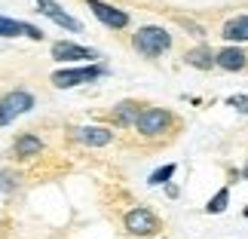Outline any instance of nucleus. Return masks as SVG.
Instances as JSON below:
<instances>
[{"instance_id":"5701e85b","label":"nucleus","mask_w":248,"mask_h":239,"mask_svg":"<svg viewBox=\"0 0 248 239\" xmlns=\"http://www.w3.org/2000/svg\"><path fill=\"white\" fill-rule=\"evenodd\" d=\"M242 215H245V218H248V206H245V212H242Z\"/></svg>"},{"instance_id":"dca6fc26","label":"nucleus","mask_w":248,"mask_h":239,"mask_svg":"<svg viewBox=\"0 0 248 239\" xmlns=\"http://www.w3.org/2000/svg\"><path fill=\"white\" fill-rule=\"evenodd\" d=\"M0 37H25V22L0 16Z\"/></svg>"},{"instance_id":"4468645a","label":"nucleus","mask_w":248,"mask_h":239,"mask_svg":"<svg viewBox=\"0 0 248 239\" xmlns=\"http://www.w3.org/2000/svg\"><path fill=\"white\" fill-rule=\"evenodd\" d=\"M221 37H224L227 43H248V13H245V16L230 18V22L224 25Z\"/></svg>"},{"instance_id":"412c9836","label":"nucleus","mask_w":248,"mask_h":239,"mask_svg":"<svg viewBox=\"0 0 248 239\" xmlns=\"http://www.w3.org/2000/svg\"><path fill=\"white\" fill-rule=\"evenodd\" d=\"M25 37H31V40H43V31H40V28H37V25H31V22H25Z\"/></svg>"},{"instance_id":"20e7f679","label":"nucleus","mask_w":248,"mask_h":239,"mask_svg":"<svg viewBox=\"0 0 248 239\" xmlns=\"http://www.w3.org/2000/svg\"><path fill=\"white\" fill-rule=\"evenodd\" d=\"M34 108V95L28 89H13L0 98V126H9L16 117H22Z\"/></svg>"},{"instance_id":"f257e3e1","label":"nucleus","mask_w":248,"mask_h":239,"mask_svg":"<svg viewBox=\"0 0 248 239\" xmlns=\"http://www.w3.org/2000/svg\"><path fill=\"white\" fill-rule=\"evenodd\" d=\"M132 46L144 55V59H156L171 49V34L163 25H141L135 34H132Z\"/></svg>"},{"instance_id":"0eeeda50","label":"nucleus","mask_w":248,"mask_h":239,"mask_svg":"<svg viewBox=\"0 0 248 239\" xmlns=\"http://www.w3.org/2000/svg\"><path fill=\"white\" fill-rule=\"evenodd\" d=\"M52 59L55 62H98L101 55L89 49V46L71 43V40H55L52 43Z\"/></svg>"},{"instance_id":"2eb2a0df","label":"nucleus","mask_w":248,"mask_h":239,"mask_svg":"<svg viewBox=\"0 0 248 239\" xmlns=\"http://www.w3.org/2000/svg\"><path fill=\"white\" fill-rule=\"evenodd\" d=\"M227 206H230V187H221L217 193L205 203V212L208 215H221V212H227Z\"/></svg>"},{"instance_id":"1a4fd4ad","label":"nucleus","mask_w":248,"mask_h":239,"mask_svg":"<svg viewBox=\"0 0 248 239\" xmlns=\"http://www.w3.org/2000/svg\"><path fill=\"white\" fill-rule=\"evenodd\" d=\"M215 68H221V71H245L248 68V52L242 49V46H224V49H217L215 52Z\"/></svg>"},{"instance_id":"4be33fe9","label":"nucleus","mask_w":248,"mask_h":239,"mask_svg":"<svg viewBox=\"0 0 248 239\" xmlns=\"http://www.w3.org/2000/svg\"><path fill=\"white\" fill-rule=\"evenodd\" d=\"M242 178H248V166H245V169H242Z\"/></svg>"},{"instance_id":"39448f33","label":"nucleus","mask_w":248,"mask_h":239,"mask_svg":"<svg viewBox=\"0 0 248 239\" xmlns=\"http://www.w3.org/2000/svg\"><path fill=\"white\" fill-rule=\"evenodd\" d=\"M86 6H89L92 16L98 18L104 28H110V31H123V28H129V22H132L126 9L113 6V3H104V0H86Z\"/></svg>"},{"instance_id":"9d476101","label":"nucleus","mask_w":248,"mask_h":239,"mask_svg":"<svg viewBox=\"0 0 248 239\" xmlns=\"http://www.w3.org/2000/svg\"><path fill=\"white\" fill-rule=\"evenodd\" d=\"M74 138L86 147H104L113 141V132L108 126H80V129H74Z\"/></svg>"},{"instance_id":"6ab92c4d","label":"nucleus","mask_w":248,"mask_h":239,"mask_svg":"<svg viewBox=\"0 0 248 239\" xmlns=\"http://www.w3.org/2000/svg\"><path fill=\"white\" fill-rule=\"evenodd\" d=\"M227 104H230V108H236L239 113H248V95H230V98H227Z\"/></svg>"},{"instance_id":"ddd939ff","label":"nucleus","mask_w":248,"mask_h":239,"mask_svg":"<svg viewBox=\"0 0 248 239\" xmlns=\"http://www.w3.org/2000/svg\"><path fill=\"white\" fill-rule=\"evenodd\" d=\"M141 108H144V104H138V101H132V98H126V101H120L117 108L110 111V120L117 123V126H135V120H138V113H141Z\"/></svg>"},{"instance_id":"f03ea898","label":"nucleus","mask_w":248,"mask_h":239,"mask_svg":"<svg viewBox=\"0 0 248 239\" xmlns=\"http://www.w3.org/2000/svg\"><path fill=\"white\" fill-rule=\"evenodd\" d=\"M104 74H108V68H104V64L89 62V64H83V68H64V71H55L49 80H52L55 89H74V86H83V83H95L98 77H104Z\"/></svg>"},{"instance_id":"aec40b11","label":"nucleus","mask_w":248,"mask_h":239,"mask_svg":"<svg viewBox=\"0 0 248 239\" xmlns=\"http://www.w3.org/2000/svg\"><path fill=\"white\" fill-rule=\"evenodd\" d=\"M178 22H181V28H187V31L193 34V37H205V31H202V28H199L196 22H190V18H178Z\"/></svg>"},{"instance_id":"a211bd4d","label":"nucleus","mask_w":248,"mask_h":239,"mask_svg":"<svg viewBox=\"0 0 248 239\" xmlns=\"http://www.w3.org/2000/svg\"><path fill=\"white\" fill-rule=\"evenodd\" d=\"M16 187H18V175L9 172V169H0V190H3V193H13Z\"/></svg>"},{"instance_id":"7ed1b4c3","label":"nucleus","mask_w":248,"mask_h":239,"mask_svg":"<svg viewBox=\"0 0 248 239\" xmlns=\"http://www.w3.org/2000/svg\"><path fill=\"white\" fill-rule=\"evenodd\" d=\"M171 123H175V117H171L166 108H141L138 120H135V129H138V135H144V138H159L163 132H169Z\"/></svg>"},{"instance_id":"6e6552de","label":"nucleus","mask_w":248,"mask_h":239,"mask_svg":"<svg viewBox=\"0 0 248 239\" xmlns=\"http://www.w3.org/2000/svg\"><path fill=\"white\" fill-rule=\"evenodd\" d=\"M34 3H37V13L46 16L49 22H55L59 28H68V31H74V34H80V31H83V25H80L74 16L64 13V9L55 3V0H34Z\"/></svg>"},{"instance_id":"f3484780","label":"nucleus","mask_w":248,"mask_h":239,"mask_svg":"<svg viewBox=\"0 0 248 239\" xmlns=\"http://www.w3.org/2000/svg\"><path fill=\"white\" fill-rule=\"evenodd\" d=\"M175 162H169V166H163V169H156L154 172V175H150L147 178V184H154V187H159V184H169V181H171V175H175Z\"/></svg>"},{"instance_id":"423d86ee","label":"nucleus","mask_w":248,"mask_h":239,"mask_svg":"<svg viewBox=\"0 0 248 239\" xmlns=\"http://www.w3.org/2000/svg\"><path fill=\"white\" fill-rule=\"evenodd\" d=\"M123 224H126V230L132 236H154L159 230V218L150 212L147 206H138V208H132V212H126Z\"/></svg>"},{"instance_id":"f8f14e48","label":"nucleus","mask_w":248,"mask_h":239,"mask_svg":"<svg viewBox=\"0 0 248 239\" xmlns=\"http://www.w3.org/2000/svg\"><path fill=\"white\" fill-rule=\"evenodd\" d=\"M184 64L187 68H196V71H212L215 68V49L205 46V43H199V46L184 52Z\"/></svg>"},{"instance_id":"9b49d317","label":"nucleus","mask_w":248,"mask_h":239,"mask_svg":"<svg viewBox=\"0 0 248 239\" xmlns=\"http://www.w3.org/2000/svg\"><path fill=\"white\" fill-rule=\"evenodd\" d=\"M13 154L16 159H34L43 154V141L34 135V132H22L16 141H13Z\"/></svg>"}]
</instances>
